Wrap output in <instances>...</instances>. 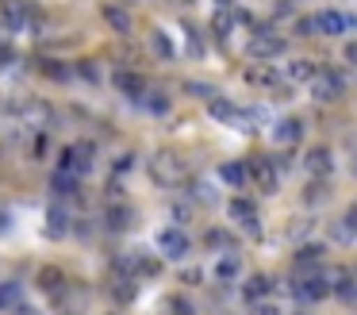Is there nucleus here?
<instances>
[{
	"mask_svg": "<svg viewBox=\"0 0 357 315\" xmlns=\"http://www.w3.org/2000/svg\"><path fill=\"white\" fill-rule=\"evenodd\" d=\"M104 223H108V230H127V227H131V207L108 204V207H104Z\"/></svg>",
	"mask_w": 357,
	"mask_h": 315,
	"instance_id": "obj_14",
	"label": "nucleus"
},
{
	"mask_svg": "<svg viewBox=\"0 0 357 315\" xmlns=\"http://www.w3.org/2000/svg\"><path fill=\"white\" fill-rule=\"evenodd\" d=\"M231 27H234V12H231V8H223V12L215 15V35L227 38V35H231Z\"/></svg>",
	"mask_w": 357,
	"mask_h": 315,
	"instance_id": "obj_33",
	"label": "nucleus"
},
{
	"mask_svg": "<svg viewBox=\"0 0 357 315\" xmlns=\"http://www.w3.org/2000/svg\"><path fill=\"white\" fill-rule=\"evenodd\" d=\"M334 235H338L342 242H354V238H357V204H354V207H349V212L338 219V230H334Z\"/></svg>",
	"mask_w": 357,
	"mask_h": 315,
	"instance_id": "obj_24",
	"label": "nucleus"
},
{
	"mask_svg": "<svg viewBox=\"0 0 357 315\" xmlns=\"http://www.w3.org/2000/svg\"><path fill=\"white\" fill-rule=\"evenodd\" d=\"M238 227H242V230H246V235H250V238H257V235H261V215H254V219H246V223H238Z\"/></svg>",
	"mask_w": 357,
	"mask_h": 315,
	"instance_id": "obj_36",
	"label": "nucleus"
},
{
	"mask_svg": "<svg viewBox=\"0 0 357 315\" xmlns=\"http://www.w3.org/2000/svg\"><path fill=\"white\" fill-rule=\"evenodd\" d=\"M116 85H119V92H123L131 104H142V96H146V85H142L139 73H127V69H119V73H116Z\"/></svg>",
	"mask_w": 357,
	"mask_h": 315,
	"instance_id": "obj_11",
	"label": "nucleus"
},
{
	"mask_svg": "<svg viewBox=\"0 0 357 315\" xmlns=\"http://www.w3.org/2000/svg\"><path fill=\"white\" fill-rule=\"evenodd\" d=\"M311 100L315 104H331V100H338L342 96V73L338 69H315V77H311Z\"/></svg>",
	"mask_w": 357,
	"mask_h": 315,
	"instance_id": "obj_2",
	"label": "nucleus"
},
{
	"mask_svg": "<svg viewBox=\"0 0 357 315\" xmlns=\"http://www.w3.org/2000/svg\"><path fill=\"white\" fill-rule=\"evenodd\" d=\"M50 189L58 192V196H81V181H77V173H62V169H58L54 173V181H50Z\"/></svg>",
	"mask_w": 357,
	"mask_h": 315,
	"instance_id": "obj_15",
	"label": "nucleus"
},
{
	"mask_svg": "<svg viewBox=\"0 0 357 315\" xmlns=\"http://www.w3.org/2000/svg\"><path fill=\"white\" fill-rule=\"evenodd\" d=\"M173 312H177V315H192V307H188V300H173Z\"/></svg>",
	"mask_w": 357,
	"mask_h": 315,
	"instance_id": "obj_38",
	"label": "nucleus"
},
{
	"mask_svg": "<svg viewBox=\"0 0 357 315\" xmlns=\"http://www.w3.org/2000/svg\"><path fill=\"white\" fill-rule=\"evenodd\" d=\"M296 296H300L303 304H319V300L331 296V281H326L323 273H303V281L296 284Z\"/></svg>",
	"mask_w": 357,
	"mask_h": 315,
	"instance_id": "obj_6",
	"label": "nucleus"
},
{
	"mask_svg": "<svg viewBox=\"0 0 357 315\" xmlns=\"http://www.w3.org/2000/svg\"><path fill=\"white\" fill-rule=\"evenodd\" d=\"M0 23H4L8 31H24V27L35 23V8L24 4V0H8V4L0 8Z\"/></svg>",
	"mask_w": 357,
	"mask_h": 315,
	"instance_id": "obj_4",
	"label": "nucleus"
},
{
	"mask_svg": "<svg viewBox=\"0 0 357 315\" xmlns=\"http://www.w3.org/2000/svg\"><path fill=\"white\" fill-rule=\"evenodd\" d=\"M188 235L181 227H162L158 230V250H162V258H185L188 254Z\"/></svg>",
	"mask_w": 357,
	"mask_h": 315,
	"instance_id": "obj_5",
	"label": "nucleus"
},
{
	"mask_svg": "<svg viewBox=\"0 0 357 315\" xmlns=\"http://www.w3.org/2000/svg\"><path fill=\"white\" fill-rule=\"evenodd\" d=\"M265 292H269V277H265V273H254V277L246 281V300H250V304H257V300H265Z\"/></svg>",
	"mask_w": 357,
	"mask_h": 315,
	"instance_id": "obj_25",
	"label": "nucleus"
},
{
	"mask_svg": "<svg viewBox=\"0 0 357 315\" xmlns=\"http://www.w3.org/2000/svg\"><path fill=\"white\" fill-rule=\"evenodd\" d=\"M70 212H66V207L62 204H50L47 207V235L50 238H66V235H70Z\"/></svg>",
	"mask_w": 357,
	"mask_h": 315,
	"instance_id": "obj_12",
	"label": "nucleus"
},
{
	"mask_svg": "<svg viewBox=\"0 0 357 315\" xmlns=\"http://www.w3.org/2000/svg\"><path fill=\"white\" fill-rule=\"evenodd\" d=\"M250 315H280V307L269 300H257V304H250Z\"/></svg>",
	"mask_w": 357,
	"mask_h": 315,
	"instance_id": "obj_35",
	"label": "nucleus"
},
{
	"mask_svg": "<svg viewBox=\"0 0 357 315\" xmlns=\"http://www.w3.org/2000/svg\"><path fill=\"white\" fill-rule=\"evenodd\" d=\"M303 166H307V173H311V177H319V181H323V177L334 169V154L326 150V146H311L307 158H303Z\"/></svg>",
	"mask_w": 357,
	"mask_h": 315,
	"instance_id": "obj_9",
	"label": "nucleus"
},
{
	"mask_svg": "<svg viewBox=\"0 0 357 315\" xmlns=\"http://www.w3.org/2000/svg\"><path fill=\"white\" fill-rule=\"evenodd\" d=\"M246 173H254V184L257 189L265 192V196H273V192H277V184H280V177H277V166H273L269 158H257L254 166L246 169Z\"/></svg>",
	"mask_w": 357,
	"mask_h": 315,
	"instance_id": "obj_7",
	"label": "nucleus"
},
{
	"mask_svg": "<svg viewBox=\"0 0 357 315\" xmlns=\"http://www.w3.org/2000/svg\"><path fill=\"white\" fill-rule=\"evenodd\" d=\"M326 200V184L323 181H311L307 189H303V204H323Z\"/></svg>",
	"mask_w": 357,
	"mask_h": 315,
	"instance_id": "obj_31",
	"label": "nucleus"
},
{
	"mask_svg": "<svg viewBox=\"0 0 357 315\" xmlns=\"http://www.w3.org/2000/svg\"><path fill=\"white\" fill-rule=\"evenodd\" d=\"M215 177H219L223 184H234V189H238V184L246 181V166H242V161H223Z\"/></svg>",
	"mask_w": 357,
	"mask_h": 315,
	"instance_id": "obj_19",
	"label": "nucleus"
},
{
	"mask_svg": "<svg viewBox=\"0 0 357 315\" xmlns=\"http://www.w3.org/2000/svg\"><path fill=\"white\" fill-rule=\"evenodd\" d=\"M39 69L50 77V81H70V66H66V61H58V58H43Z\"/></svg>",
	"mask_w": 357,
	"mask_h": 315,
	"instance_id": "obj_26",
	"label": "nucleus"
},
{
	"mask_svg": "<svg viewBox=\"0 0 357 315\" xmlns=\"http://www.w3.org/2000/svg\"><path fill=\"white\" fill-rule=\"evenodd\" d=\"M208 112H211V119H219V123H242V108L234 104V100H223V96H211Z\"/></svg>",
	"mask_w": 357,
	"mask_h": 315,
	"instance_id": "obj_13",
	"label": "nucleus"
},
{
	"mask_svg": "<svg viewBox=\"0 0 357 315\" xmlns=\"http://www.w3.org/2000/svg\"><path fill=\"white\" fill-rule=\"evenodd\" d=\"M246 81L250 85H261V89H277L280 77H277V69H273V66H250L246 69Z\"/></svg>",
	"mask_w": 357,
	"mask_h": 315,
	"instance_id": "obj_16",
	"label": "nucleus"
},
{
	"mask_svg": "<svg viewBox=\"0 0 357 315\" xmlns=\"http://www.w3.org/2000/svg\"><path fill=\"white\" fill-rule=\"evenodd\" d=\"M319 258H323V246H303V250L296 254V265H300V273H315Z\"/></svg>",
	"mask_w": 357,
	"mask_h": 315,
	"instance_id": "obj_23",
	"label": "nucleus"
},
{
	"mask_svg": "<svg viewBox=\"0 0 357 315\" xmlns=\"http://www.w3.org/2000/svg\"><path fill=\"white\" fill-rule=\"evenodd\" d=\"M39 288H43V292H50V296H58V292L66 288V277H62V269H54V265L39 269Z\"/></svg>",
	"mask_w": 357,
	"mask_h": 315,
	"instance_id": "obj_18",
	"label": "nucleus"
},
{
	"mask_svg": "<svg viewBox=\"0 0 357 315\" xmlns=\"http://www.w3.org/2000/svg\"><path fill=\"white\" fill-rule=\"evenodd\" d=\"M181 281H185V284H196V281H200V269H185V273H181Z\"/></svg>",
	"mask_w": 357,
	"mask_h": 315,
	"instance_id": "obj_40",
	"label": "nucleus"
},
{
	"mask_svg": "<svg viewBox=\"0 0 357 315\" xmlns=\"http://www.w3.org/2000/svg\"><path fill=\"white\" fill-rule=\"evenodd\" d=\"M150 177L165 189H177V184L188 181V161L177 150H158L154 161H150Z\"/></svg>",
	"mask_w": 357,
	"mask_h": 315,
	"instance_id": "obj_1",
	"label": "nucleus"
},
{
	"mask_svg": "<svg viewBox=\"0 0 357 315\" xmlns=\"http://www.w3.org/2000/svg\"><path fill=\"white\" fill-rule=\"evenodd\" d=\"M135 273H142V277H158V273H162V258H150V254H135Z\"/></svg>",
	"mask_w": 357,
	"mask_h": 315,
	"instance_id": "obj_27",
	"label": "nucleus"
},
{
	"mask_svg": "<svg viewBox=\"0 0 357 315\" xmlns=\"http://www.w3.org/2000/svg\"><path fill=\"white\" fill-rule=\"evenodd\" d=\"M300 135H303V123L296 119V115H284V119L273 123V142L277 146H296Z\"/></svg>",
	"mask_w": 357,
	"mask_h": 315,
	"instance_id": "obj_8",
	"label": "nucleus"
},
{
	"mask_svg": "<svg viewBox=\"0 0 357 315\" xmlns=\"http://www.w3.org/2000/svg\"><path fill=\"white\" fill-rule=\"evenodd\" d=\"M238 277H242V261L234 258V254H227V258L215 261V281L231 284V281H238Z\"/></svg>",
	"mask_w": 357,
	"mask_h": 315,
	"instance_id": "obj_17",
	"label": "nucleus"
},
{
	"mask_svg": "<svg viewBox=\"0 0 357 315\" xmlns=\"http://www.w3.org/2000/svg\"><path fill=\"white\" fill-rule=\"evenodd\" d=\"M227 212H231V219L234 223H246V219H254V200H246V196H234L231 204H227Z\"/></svg>",
	"mask_w": 357,
	"mask_h": 315,
	"instance_id": "obj_22",
	"label": "nucleus"
},
{
	"mask_svg": "<svg viewBox=\"0 0 357 315\" xmlns=\"http://www.w3.org/2000/svg\"><path fill=\"white\" fill-rule=\"evenodd\" d=\"M142 104H146L150 115H165V112H169V96H165V92H146Z\"/></svg>",
	"mask_w": 357,
	"mask_h": 315,
	"instance_id": "obj_30",
	"label": "nucleus"
},
{
	"mask_svg": "<svg viewBox=\"0 0 357 315\" xmlns=\"http://www.w3.org/2000/svg\"><path fill=\"white\" fill-rule=\"evenodd\" d=\"M150 50H154L158 58H173V54H177L173 50V38L165 35V31H154V35H150Z\"/></svg>",
	"mask_w": 357,
	"mask_h": 315,
	"instance_id": "obj_29",
	"label": "nucleus"
},
{
	"mask_svg": "<svg viewBox=\"0 0 357 315\" xmlns=\"http://www.w3.org/2000/svg\"><path fill=\"white\" fill-rule=\"evenodd\" d=\"M288 81H296V85H303V81H311L315 77V66H311L307 58H296V61H288Z\"/></svg>",
	"mask_w": 357,
	"mask_h": 315,
	"instance_id": "obj_21",
	"label": "nucleus"
},
{
	"mask_svg": "<svg viewBox=\"0 0 357 315\" xmlns=\"http://www.w3.org/2000/svg\"><path fill=\"white\" fill-rule=\"evenodd\" d=\"M104 20H108L116 31H123V35L131 31V15H127L123 8H116V4H108V8H104Z\"/></svg>",
	"mask_w": 357,
	"mask_h": 315,
	"instance_id": "obj_28",
	"label": "nucleus"
},
{
	"mask_svg": "<svg viewBox=\"0 0 357 315\" xmlns=\"http://www.w3.org/2000/svg\"><path fill=\"white\" fill-rule=\"evenodd\" d=\"M112 296H116L119 304H127V300H135V281H131V277H119V281H116V292H112Z\"/></svg>",
	"mask_w": 357,
	"mask_h": 315,
	"instance_id": "obj_32",
	"label": "nucleus"
},
{
	"mask_svg": "<svg viewBox=\"0 0 357 315\" xmlns=\"http://www.w3.org/2000/svg\"><path fill=\"white\" fill-rule=\"evenodd\" d=\"M188 96H211L208 85H188Z\"/></svg>",
	"mask_w": 357,
	"mask_h": 315,
	"instance_id": "obj_39",
	"label": "nucleus"
},
{
	"mask_svg": "<svg viewBox=\"0 0 357 315\" xmlns=\"http://www.w3.org/2000/svg\"><path fill=\"white\" fill-rule=\"evenodd\" d=\"M16 315H39V312H35V307H24V304H20V307H16Z\"/></svg>",
	"mask_w": 357,
	"mask_h": 315,
	"instance_id": "obj_42",
	"label": "nucleus"
},
{
	"mask_svg": "<svg viewBox=\"0 0 357 315\" xmlns=\"http://www.w3.org/2000/svg\"><path fill=\"white\" fill-rule=\"evenodd\" d=\"M284 38L280 35H273L269 27H257L254 35H250V54L254 58H277V54H284Z\"/></svg>",
	"mask_w": 357,
	"mask_h": 315,
	"instance_id": "obj_3",
	"label": "nucleus"
},
{
	"mask_svg": "<svg viewBox=\"0 0 357 315\" xmlns=\"http://www.w3.org/2000/svg\"><path fill=\"white\" fill-rule=\"evenodd\" d=\"M77 73L85 77L89 85H100V69H96V61H81V66H77Z\"/></svg>",
	"mask_w": 357,
	"mask_h": 315,
	"instance_id": "obj_34",
	"label": "nucleus"
},
{
	"mask_svg": "<svg viewBox=\"0 0 357 315\" xmlns=\"http://www.w3.org/2000/svg\"><path fill=\"white\" fill-rule=\"evenodd\" d=\"M346 61H354V66H357V43H346Z\"/></svg>",
	"mask_w": 357,
	"mask_h": 315,
	"instance_id": "obj_41",
	"label": "nucleus"
},
{
	"mask_svg": "<svg viewBox=\"0 0 357 315\" xmlns=\"http://www.w3.org/2000/svg\"><path fill=\"white\" fill-rule=\"evenodd\" d=\"M131 169H135V154H123V158L116 161V173L123 177V173H131Z\"/></svg>",
	"mask_w": 357,
	"mask_h": 315,
	"instance_id": "obj_37",
	"label": "nucleus"
},
{
	"mask_svg": "<svg viewBox=\"0 0 357 315\" xmlns=\"http://www.w3.org/2000/svg\"><path fill=\"white\" fill-rule=\"evenodd\" d=\"M346 15L334 12V8H326V12H315V20H311V31H323V35H342L346 31Z\"/></svg>",
	"mask_w": 357,
	"mask_h": 315,
	"instance_id": "obj_10",
	"label": "nucleus"
},
{
	"mask_svg": "<svg viewBox=\"0 0 357 315\" xmlns=\"http://www.w3.org/2000/svg\"><path fill=\"white\" fill-rule=\"evenodd\" d=\"M20 296H24V288H20L16 281H4V284H0V312H16Z\"/></svg>",
	"mask_w": 357,
	"mask_h": 315,
	"instance_id": "obj_20",
	"label": "nucleus"
}]
</instances>
